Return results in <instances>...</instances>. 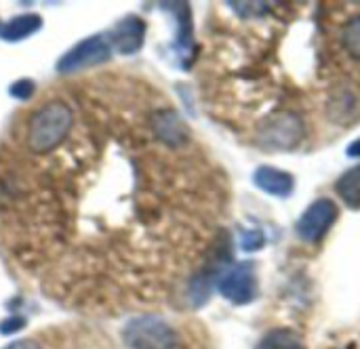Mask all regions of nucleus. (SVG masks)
Segmentation results:
<instances>
[{"label":"nucleus","instance_id":"1","mask_svg":"<svg viewBox=\"0 0 360 349\" xmlns=\"http://www.w3.org/2000/svg\"><path fill=\"white\" fill-rule=\"evenodd\" d=\"M72 110L65 101L53 99L40 105L27 124V145L36 154L55 150L72 129Z\"/></svg>","mask_w":360,"mask_h":349},{"label":"nucleus","instance_id":"2","mask_svg":"<svg viewBox=\"0 0 360 349\" xmlns=\"http://www.w3.org/2000/svg\"><path fill=\"white\" fill-rule=\"evenodd\" d=\"M122 341L131 349H173L177 333L158 316H137L122 329Z\"/></svg>","mask_w":360,"mask_h":349},{"label":"nucleus","instance_id":"3","mask_svg":"<svg viewBox=\"0 0 360 349\" xmlns=\"http://www.w3.org/2000/svg\"><path fill=\"white\" fill-rule=\"evenodd\" d=\"M257 139L264 150L270 152H287L302 143L304 139V122L293 112H281L266 118L257 129Z\"/></svg>","mask_w":360,"mask_h":349},{"label":"nucleus","instance_id":"4","mask_svg":"<svg viewBox=\"0 0 360 349\" xmlns=\"http://www.w3.org/2000/svg\"><path fill=\"white\" fill-rule=\"evenodd\" d=\"M338 217H340V206L335 204V200L319 198L297 219L295 234L300 236V240H304L308 244H319L331 232Z\"/></svg>","mask_w":360,"mask_h":349},{"label":"nucleus","instance_id":"5","mask_svg":"<svg viewBox=\"0 0 360 349\" xmlns=\"http://www.w3.org/2000/svg\"><path fill=\"white\" fill-rule=\"evenodd\" d=\"M217 291L224 299L234 305H249L257 299L259 284H257V268L253 261H243L232 265L226 274L217 280Z\"/></svg>","mask_w":360,"mask_h":349},{"label":"nucleus","instance_id":"6","mask_svg":"<svg viewBox=\"0 0 360 349\" xmlns=\"http://www.w3.org/2000/svg\"><path fill=\"white\" fill-rule=\"evenodd\" d=\"M112 57V44L108 40V36H89L84 40H80L78 44H74L59 61H57V72L61 74H72V72H80L99 63L110 61Z\"/></svg>","mask_w":360,"mask_h":349},{"label":"nucleus","instance_id":"7","mask_svg":"<svg viewBox=\"0 0 360 349\" xmlns=\"http://www.w3.org/2000/svg\"><path fill=\"white\" fill-rule=\"evenodd\" d=\"M146 21L139 15H127L122 17L116 27L105 34L110 44L120 53V55H133L143 46L146 40Z\"/></svg>","mask_w":360,"mask_h":349},{"label":"nucleus","instance_id":"8","mask_svg":"<svg viewBox=\"0 0 360 349\" xmlns=\"http://www.w3.org/2000/svg\"><path fill=\"white\" fill-rule=\"evenodd\" d=\"M253 183L257 190L274 196V198H289L295 190V177L276 166H257L253 173Z\"/></svg>","mask_w":360,"mask_h":349},{"label":"nucleus","instance_id":"9","mask_svg":"<svg viewBox=\"0 0 360 349\" xmlns=\"http://www.w3.org/2000/svg\"><path fill=\"white\" fill-rule=\"evenodd\" d=\"M359 95L348 86H338L327 103V116L338 124H350L360 116Z\"/></svg>","mask_w":360,"mask_h":349},{"label":"nucleus","instance_id":"10","mask_svg":"<svg viewBox=\"0 0 360 349\" xmlns=\"http://www.w3.org/2000/svg\"><path fill=\"white\" fill-rule=\"evenodd\" d=\"M42 27V17L38 13H23L0 25V38L4 42H19L30 38Z\"/></svg>","mask_w":360,"mask_h":349},{"label":"nucleus","instance_id":"11","mask_svg":"<svg viewBox=\"0 0 360 349\" xmlns=\"http://www.w3.org/2000/svg\"><path fill=\"white\" fill-rule=\"evenodd\" d=\"M335 192L350 211H360V164L348 169L335 181Z\"/></svg>","mask_w":360,"mask_h":349},{"label":"nucleus","instance_id":"12","mask_svg":"<svg viewBox=\"0 0 360 349\" xmlns=\"http://www.w3.org/2000/svg\"><path fill=\"white\" fill-rule=\"evenodd\" d=\"M255 349H306V341L293 329H272L259 339Z\"/></svg>","mask_w":360,"mask_h":349},{"label":"nucleus","instance_id":"13","mask_svg":"<svg viewBox=\"0 0 360 349\" xmlns=\"http://www.w3.org/2000/svg\"><path fill=\"white\" fill-rule=\"evenodd\" d=\"M340 38H342V46L348 53V57H352L354 61H360V15L346 21Z\"/></svg>","mask_w":360,"mask_h":349},{"label":"nucleus","instance_id":"14","mask_svg":"<svg viewBox=\"0 0 360 349\" xmlns=\"http://www.w3.org/2000/svg\"><path fill=\"white\" fill-rule=\"evenodd\" d=\"M264 244H266V236L262 230H247L240 238V246L247 253H255V251L264 249Z\"/></svg>","mask_w":360,"mask_h":349},{"label":"nucleus","instance_id":"15","mask_svg":"<svg viewBox=\"0 0 360 349\" xmlns=\"http://www.w3.org/2000/svg\"><path fill=\"white\" fill-rule=\"evenodd\" d=\"M34 91H36V84H34V80H30V78H19L17 82H13V84L8 86L11 97L21 99V101L30 99V97L34 95Z\"/></svg>","mask_w":360,"mask_h":349},{"label":"nucleus","instance_id":"16","mask_svg":"<svg viewBox=\"0 0 360 349\" xmlns=\"http://www.w3.org/2000/svg\"><path fill=\"white\" fill-rule=\"evenodd\" d=\"M23 327H25V318H21V316H8L6 320L0 322V333L2 335H13V333H17Z\"/></svg>","mask_w":360,"mask_h":349},{"label":"nucleus","instance_id":"17","mask_svg":"<svg viewBox=\"0 0 360 349\" xmlns=\"http://www.w3.org/2000/svg\"><path fill=\"white\" fill-rule=\"evenodd\" d=\"M4 349H40L34 341H27V339H21V341H15V343H8Z\"/></svg>","mask_w":360,"mask_h":349},{"label":"nucleus","instance_id":"18","mask_svg":"<svg viewBox=\"0 0 360 349\" xmlns=\"http://www.w3.org/2000/svg\"><path fill=\"white\" fill-rule=\"evenodd\" d=\"M346 154H348L350 158H360V137H359V139H354V141H352V143L348 145Z\"/></svg>","mask_w":360,"mask_h":349},{"label":"nucleus","instance_id":"19","mask_svg":"<svg viewBox=\"0 0 360 349\" xmlns=\"http://www.w3.org/2000/svg\"><path fill=\"white\" fill-rule=\"evenodd\" d=\"M0 25H2V23H0Z\"/></svg>","mask_w":360,"mask_h":349}]
</instances>
